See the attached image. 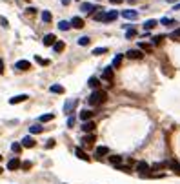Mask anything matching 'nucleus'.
Returning a JSON list of instances; mask_svg holds the SVG:
<instances>
[{"instance_id": "f257e3e1", "label": "nucleus", "mask_w": 180, "mask_h": 184, "mask_svg": "<svg viewBox=\"0 0 180 184\" xmlns=\"http://www.w3.org/2000/svg\"><path fill=\"white\" fill-rule=\"evenodd\" d=\"M107 100V93L104 89H93V93L87 97V104L89 106H100Z\"/></svg>"}, {"instance_id": "f03ea898", "label": "nucleus", "mask_w": 180, "mask_h": 184, "mask_svg": "<svg viewBox=\"0 0 180 184\" xmlns=\"http://www.w3.org/2000/svg\"><path fill=\"white\" fill-rule=\"evenodd\" d=\"M137 171H138L140 175H144V177H146V175L151 171V166H149L147 162H144V161H140V162H137Z\"/></svg>"}, {"instance_id": "7ed1b4c3", "label": "nucleus", "mask_w": 180, "mask_h": 184, "mask_svg": "<svg viewBox=\"0 0 180 184\" xmlns=\"http://www.w3.org/2000/svg\"><path fill=\"white\" fill-rule=\"evenodd\" d=\"M126 57L131 60H140V59H144V53H142V49H129L126 53Z\"/></svg>"}, {"instance_id": "20e7f679", "label": "nucleus", "mask_w": 180, "mask_h": 184, "mask_svg": "<svg viewBox=\"0 0 180 184\" xmlns=\"http://www.w3.org/2000/svg\"><path fill=\"white\" fill-rule=\"evenodd\" d=\"M100 7L98 6H93V4H89V2H82L80 4V11L82 13H93V11H98Z\"/></svg>"}, {"instance_id": "39448f33", "label": "nucleus", "mask_w": 180, "mask_h": 184, "mask_svg": "<svg viewBox=\"0 0 180 184\" xmlns=\"http://www.w3.org/2000/svg\"><path fill=\"white\" fill-rule=\"evenodd\" d=\"M77 104H78L77 99H69V100H66V104H64V113H71V111L75 109Z\"/></svg>"}, {"instance_id": "423d86ee", "label": "nucleus", "mask_w": 180, "mask_h": 184, "mask_svg": "<svg viewBox=\"0 0 180 184\" xmlns=\"http://www.w3.org/2000/svg\"><path fill=\"white\" fill-rule=\"evenodd\" d=\"M122 17L127 18V20H135V18L138 17V11H135V9H126V11H122Z\"/></svg>"}, {"instance_id": "0eeeda50", "label": "nucleus", "mask_w": 180, "mask_h": 184, "mask_svg": "<svg viewBox=\"0 0 180 184\" xmlns=\"http://www.w3.org/2000/svg\"><path fill=\"white\" fill-rule=\"evenodd\" d=\"M93 115H95V111H91V109H84V111H80V121H82V122L91 121Z\"/></svg>"}, {"instance_id": "6e6552de", "label": "nucleus", "mask_w": 180, "mask_h": 184, "mask_svg": "<svg viewBox=\"0 0 180 184\" xmlns=\"http://www.w3.org/2000/svg\"><path fill=\"white\" fill-rule=\"evenodd\" d=\"M22 148H35V139H33V137H29V135H27V137H24V139H22Z\"/></svg>"}, {"instance_id": "1a4fd4ad", "label": "nucleus", "mask_w": 180, "mask_h": 184, "mask_svg": "<svg viewBox=\"0 0 180 184\" xmlns=\"http://www.w3.org/2000/svg\"><path fill=\"white\" fill-rule=\"evenodd\" d=\"M15 67L20 69V71H27V69L31 67V62H29V60H18L17 64H15Z\"/></svg>"}, {"instance_id": "9d476101", "label": "nucleus", "mask_w": 180, "mask_h": 184, "mask_svg": "<svg viewBox=\"0 0 180 184\" xmlns=\"http://www.w3.org/2000/svg\"><path fill=\"white\" fill-rule=\"evenodd\" d=\"M82 131H84V133H93V131H95V122L86 121V122L82 124Z\"/></svg>"}, {"instance_id": "9b49d317", "label": "nucleus", "mask_w": 180, "mask_h": 184, "mask_svg": "<svg viewBox=\"0 0 180 184\" xmlns=\"http://www.w3.org/2000/svg\"><path fill=\"white\" fill-rule=\"evenodd\" d=\"M20 159L18 157H15V159H11V161H9V162H7V170H11V171H15V170H18L20 168Z\"/></svg>"}, {"instance_id": "f8f14e48", "label": "nucleus", "mask_w": 180, "mask_h": 184, "mask_svg": "<svg viewBox=\"0 0 180 184\" xmlns=\"http://www.w3.org/2000/svg\"><path fill=\"white\" fill-rule=\"evenodd\" d=\"M71 27H75V29H82V27H84V18H80V17H73V20H71Z\"/></svg>"}, {"instance_id": "ddd939ff", "label": "nucleus", "mask_w": 180, "mask_h": 184, "mask_svg": "<svg viewBox=\"0 0 180 184\" xmlns=\"http://www.w3.org/2000/svg\"><path fill=\"white\" fill-rule=\"evenodd\" d=\"M102 79L107 80V82L113 80V67H106V69L102 71Z\"/></svg>"}, {"instance_id": "4468645a", "label": "nucleus", "mask_w": 180, "mask_h": 184, "mask_svg": "<svg viewBox=\"0 0 180 184\" xmlns=\"http://www.w3.org/2000/svg\"><path fill=\"white\" fill-rule=\"evenodd\" d=\"M42 42H44V46H53V44L57 42V37H55L53 33H49V35H46V37L42 39Z\"/></svg>"}, {"instance_id": "2eb2a0df", "label": "nucleus", "mask_w": 180, "mask_h": 184, "mask_svg": "<svg viewBox=\"0 0 180 184\" xmlns=\"http://www.w3.org/2000/svg\"><path fill=\"white\" fill-rule=\"evenodd\" d=\"M75 155H77L78 159H82V161H87V162H89V155H87L82 148H75Z\"/></svg>"}, {"instance_id": "dca6fc26", "label": "nucleus", "mask_w": 180, "mask_h": 184, "mask_svg": "<svg viewBox=\"0 0 180 184\" xmlns=\"http://www.w3.org/2000/svg\"><path fill=\"white\" fill-rule=\"evenodd\" d=\"M24 100H27V95H17V97H11L9 99V104H20V102H24Z\"/></svg>"}, {"instance_id": "f3484780", "label": "nucleus", "mask_w": 180, "mask_h": 184, "mask_svg": "<svg viewBox=\"0 0 180 184\" xmlns=\"http://www.w3.org/2000/svg\"><path fill=\"white\" fill-rule=\"evenodd\" d=\"M117 17H118V13H117V11H109V13H106V15H104V20H102V22H113V20H117Z\"/></svg>"}, {"instance_id": "a211bd4d", "label": "nucleus", "mask_w": 180, "mask_h": 184, "mask_svg": "<svg viewBox=\"0 0 180 184\" xmlns=\"http://www.w3.org/2000/svg\"><path fill=\"white\" fill-rule=\"evenodd\" d=\"M93 142H95V135H93V133H87V135L82 139V144H84V146H93Z\"/></svg>"}, {"instance_id": "6ab92c4d", "label": "nucleus", "mask_w": 180, "mask_h": 184, "mask_svg": "<svg viewBox=\"0 0 180 184\" xmlns=\"http://www.w3.org/2000/svg\"><path fill=\"white\" fill-rule=\"evenodd\" d=\"M109 153V148H106V146H98L97 149H95V155L97 157H104V155H107Z\"/></svg>"}, {"instance_id": "aec40b11", "label": "nucleus", "mask_w": 180, "mask_h": 184, "mask_svg": "<svg viewBox=\"0 0 180 184\" xmlns=\"http://www.w3.org/2000/svg\"><path fill=\"white\" fill-rule=\"evenodd\" d=\"M157 24H158V20H155V18H149V20L144 22V29H146V31H149V29H153Z\"/></svg>"}, {"instance_id": "412c9836", "label": "nucleus", "mask_w": 180, "mask_h": 184, "mask_svg": "<svg viewBox=\"0 0 180 184\" xmlns=\"http://www.w3.org/2000/svg\"><path fill=\"white\" fill-rule=\"evenodd\" d=\"M87 84H89V88H93V89H98V86H100V80H98V79H97V77H91V79H89V82H87Z\"/></svg>"}, {"instance_id": "4be33fe9", "label": "nucleus", "mask_w": 180, "mask_h": 184, "mask_svg": "<svg viewBox=\"0 0 180 184\" xmlns=\"http://www.w3.org/2000/svg\"><path fill=\"white\" fill-rule=\"evenodd\" d=\"M104 15H106V13H104V9L100 7L97 13H93V18H95L97 22H102V20H104Z\"/></svg>"}, {"instance_id": "5701e85b", "label": "nucleus", "mask_w": 180, "mask_h": 184, "mask_svg": "<svg viewBox=\"0 0 180 184\" xmlns=\"http://www.w3.org/2000/svg\"><path fill=\"white\" fill-rule=\"evenodd\" d=\"M64 47H66V44H64L62 40H57L55 44H53V49H55L57 53H60V51H64Z\"/></svg>"}, {"instance_id": "b1692460", "label": "nucleus", "mask_w": 180, "mask_h": 184, "mask_svg": "<svg viewBox=\"0 0 180 184\" xmlns=\"http://www.w3.org/2000/svg\"><path fill=\"white\" fill-rule=\"evenodd\" d=\"M42 131H44V128L38 126V124H35V126L29 128V133H33V135H38V133H42Z\"/></svg>"}, {"instance_id": "393cba45", "label": "nucleus", "mask_w": 180, "mask_h": 184, "mask_svg": "<svg viewBox=\"0 0 180 184\" xmlns=\"http://www.w3.org/2000/svg\"><path fill=\"white\" fill-rule=\"evenodd\" d=\"M109 162L113 164V166H118V164L122 162V157H120V155H111V157H109Z\"/></svg>"}, {"instance_id": "a878e982", "label": "nucleus", "mask_w": 180, "mask_h": 184, "mask_svg": "<svg viewBox=\"0 0 180 184\" xmlns=\"http://www.w3.org/2000/svg\"><path fill=\"white\" fill-rule=\"evenodd\" d=\"M49 91H51V93H64V88H62L60 84H53V86L49 88Z\"/></svg>"}, {"instance_id": "bb28decb", "label": "nucleus", "mask_w": 180, "mask_h": 184, "mask_svg": "<svg viewBox=\"0 0 180 184\" xmlns=\"http://www.w3.org/2000/svg\"><path fill=\"white\" fill-rule=\"evenodd\" d=\"M55 119V115L53 113H46V115H40V122H49V121H53Z\"/></svg>"}, {"instance_id": "cd10ccee", "label": "nucleus", "mask_w": 180, "mask_h": 184, "mask_svg": "<svg viewBox=\"0 0 180 184\" xmlns=\"http://www.w3.org/2000/svg\"><path fill=\"white\" fill-rule=\"evenodd\" d=\"M69 27H71V22H66V20L58 22V29H62V31H67Z\"/></svg>"}, {"instance_id": "c85d7f7f", "label": "nucleus", "mask_w": 180, "mask_h": 184, "mask_svg": "<svg viewBox=\"0 0 180 184\" xmlns=\"http://www.w3.org/2000/svg\"><path fill=\"white\" fill-rule=\"evenodd\" d=\"M138 49H142V51H153V46H149V44H146V42H140L138 44Z\"/></svg>"}, {"instance_id": "c756f323", "label": "nucleus", "mask_w": 180, "mask_h": 184, "mask_svg": "<svg viewBox=\"0 0 180 184\" xmlns=\"http://www.w3.org/2000/svg\"><path fill=\"white\" fill-rule=\"evenodd\" d=\"M169 168H171V170H173V171H175L177 175H180V164H178V162L171 161V162H169Z\"/></svg>"}, {"instance_id": "7c9ffc66", "label": "nucleus", "mask_w": 180, "mask_h": 184, "mask_svg": "<svg viewBox=\"0 0 180 184\" xmlns=\"http://www.w3.org/2000/svg\"><path fill=\"white\" fill-rule=\"evenodd\" d=\"M160 24H164V26H167V27H169V26H175L177 22L173 20V18H167V17H166V18H162V20H160Z\"/></svg>"}, {"instance_id": "2f4dec72", "label": "nucleus", "mask_w": 180, "mask_h": 184, "mask_svg": "<svg viewBox=\"0 0 180 184\" xmlns=\"http://www.w3.org/2000/svg\"><path fill=\"white\" fill-rule=\"evenodd\" d=\"M11 149L18 155L20 151H22V144H20V142H13V144H11Z\"/></svg>"}, {"instance_id": "473e14b6", "label": "nucleus", "mask_w": 180, "mask_h": 184, "mask_svg": "<svg viewBox=\"0 0 180 184\" xmlns=\"http://www.w3.org/2000/svg\"><path fill=\"white\" fill-rule=\"evenodd\" d=\"M89 42H91L89 37H80V39H78V46H89Z\"/></svg>"}, {"instance_id": "72a5a7b5", "label": "nucleus", "mask_w": 180, "mask_h": 184, "mask_svg": "<svg viewBox=\"0 0 180 184\" xmlns=\"http://www.w3.org/2000/svg\"><path fill=\"white\" fill-rule=\"evenodd\" d=\"M31 166H33V162H31V161H24V162L20 164V168H22L24 171H27V170H31Z\"/></svg>"}, {"instance_id": "f704fd0d", "label": "nucleus", "mask_w": 180, "mask_h": 184, "mask_svg": "<svg viewBox=\"0 0 180 184\" xmlns=\"http://www.w3.org/2000/svg\"><path fill=\"white\" fill-rule=\"evenodd\" d=\"M104 53H107V47H95L93 49V55H104Z\"/></svg>"}, {"instance_id": "c9c22d12", "label": "nucleus", "mask_w": 180, "mask_h": 184, "mask_svg": "<svg viewBox=\"0 0 180 184\" xmlns=\"http://www.w3.org/2000/svg\"><path fill=\"white\" fill-rule=\"evenodd\" d=\"M51 18H53V17H51L49 11H44V13H42V22H51Z\"/></svg>"}, {"instance_id": "e433bc0d", "label": "nucleus", "mask_w": 180, "mask_h": 184, "mask_svg": "<svg viewBox=\"0 0 180 184\" xmlns=\"http://www.w3.org/2000/svg\"><path fill=\"white\" fill-rule=\"evenodd\" d=\"M162 168H167V162H157L151 166V170H162Z\"/></svg>"}, {"instance_id": "4c0bfd02", "label": "nucleus", "mask_w": 180, "mask_h": 184, "mask_svg": "<svg viewBox=\"0 0 180 184\" xmlns=\"http://www.w3.org/2000/svg\"><path fill=\"white\" fill-rule=\"evenodd\" d=\"M169 39H173V40H180V29H177V31H173V33L169 35Z\"/></svg>"}, {"instance_id": "58836bf2", "label": "nucleus", "mask_w": 180, "mask_h": 184, "mask_svg": "<svg viewBox=\"0 0 180 184\" xmlns=\"http://www.w3.org/2000/svg\"><path fill=\"white\" fill-rule=\"evenodd\" d=\"M120 62H122V55H117V57L113 59V66H115V67H118Z\"/></svg>"}, {"instance_id": "ea45409f", "label": "nucleus", "mask_w": 180, "mask_h": 184, "mask_svg": "<svg viewBox=\"0 0 180 184\" xmlns=\"http://www.w3.org/2000/svg\"><path fill=\"white\" fill-rule=\"evenodd\" d=\"M162 40H164V37H162V35H157V37H153V44H155V46H158Z\"/></svg>"}, {"instance_id": "a19ab883", "label": "nucleus", "mask_w": 180, "mask_h": 184, "mask_svg": "<svg viewBox=\"0 0 180 184\" xmlns=\"http://www.w3.org/2000/svg\"><path fill=\"white\" fill-rule=\"evenodd\" d=\"M35 60L38 62L40 66H47V64H49V60H46V59H40V57H35Z\"/></svg>"}, {"instance_id": "79ce46f5", "label": "nucleus", "mask_w": 180, "mask_h": 184, "mask_svg": "<svg viewBox=\"0 0 180 184\" xmlns=\"http://www.w3.org/2000/svg\"><path fill=\"white\" fill-rule=\"evenodd\" d=\"M126 37H127V39H133V37H137V31H135V29H129Z\"/></svg>"}, {"instance_id": "37998d69", "label": "nucleus", "mask_w": 180, "mask_h": 184, "mask_svg": "<svg viewBox=\"0 0 180 184\" xmlns=\"http://www.w3.org/2000/svg\"><path fill=\"white\" fill-rule=\"evenodd\" d=\"M0 24H2V27H6V29L9 27V24H7V20H6L4 17H0Z\"/></svg>"}, {"instance_id": "c03bdc74", "label": "nucleus", "mask_w": 180, "mask_h": 184, "mask_svg": "<svg viewBox=\"0 0 180 184\" xmlns=\"http://www.w3.org/2000/svg\"><path fill=\"white\" fill-rule=\"evenodd\" d=\"M26 13H27V15H35V13H37V9H35V7H27V9H26Z\"/></svg>"}, {"instance_id": "a18cd8bd", "label": "nucleus", "mask_w": 180, "mask_h": 184, "mask_svg": "<svg viewBox=\"0 0 180 184\" xmlns=\"http://www.w3.org/2000/svg\"><path fill=\"white\" fill-rule=\"evenodd\" d=\"M73 124H75V119H73V117H71V119H69V121H67V126H69V128H73Z\"/></svg>"}, {"instance_id": "49530a36", "label": "nucleus", "mask_w": 180, "mask_h": 184, "mask_svg": "<svg viewBox=\"0 0 180 184\" xmlns=\"http://www.w3.org/2000/svg\"><path fill=\"white\" fill-rule=\"evenodd\" d=\"M53 146H55V141H49V142L46 144V148H53Z\"/></svg>"}, {"instance_id": "de8ad7c7", "label": "nucleus", "mask_w": 180, "mask_h": 184, "mask_svg": "<svg viewBox=\"0 0 180 184\" xmlns=\"http://www.w3.org/2000/svg\"><path fill=\"white\" fill-rule=\"evenodd\" d=\"M109 2H111V4H122L124 0H109Z\"/></svg>"}, {"instance_id": "09e8293b", "label": "nucleus", "mask_w": 180, "mask_h": 184, "mask_svg": "<svg viewBox=\"0 0 180 184\" xmlns=\"http://www.w3.org/2000/svg\"><path fill=\"white\" fill-rule=\"evenodd\" d=\"M0 73H4V62L0 60Z\"/></svg>"}, {"instance_id": "8fccbe9b", "label": "nucleus", "mask_w": 180, "mask_h": 184, "mask_svg": "<svg viewBox=\"0 0 180 184\" xmlns=\"http://www.w3.org/2000/svg\"><path fill=\"white\" fill-rule=\"evenodd\" d=\"M69 2H71V0H62V4H64V6H67Z\"/></svg>"}, {"instance_id": "3c124183", "label": "nucleus", "mask_w": 180, "mask_h": 184, "mask_svg": "<svg viewBox=\"0 0 180 184\" xmlns=\"http://www.w3.org/2000/svg\"><path fill=\"white\" fill-rule=\"evenodd\" d=\"M127 2H129V4H135V2H138V0H127Z\"/></svg>"}, {"instance_id": "603ef678", "label": "nucleus", "mask_w": 180, "mask_h": 184, "mask_svg": "<svg viewBox=\"0 0 180 184\" xmlns=\"http://www.w3.org/2000/svg\"><path fill=\"white\" fill-rule=\"evenodd\" d=\"M173 9H180V4H177V6H175V7H173Z\"/></svg>"}, {"instance_id": "864d4df0", "label": "nucleus", "mask_w": 180, "mask_h": 184, "mask_svg": "<svg viewBox=\"0 0 180 184\" xmlns=\"http://www.w3.org/2000/svg\"><path fill=\"white\" fill-rule=\"evenodd\" d=\"M167 2H177V0H167Z\"/></svg>"}, {"instance_id": "5fc2aeb1", "label": "nucleus", "mask_w": 180, "mask_h": 184, "mask_svg": "<svg viewBox=\"0 0 180 184\" xmlns=\"http://www.w3.org/2000/svg\"><path fill=\"white\" fill-rule=\"evenodd\" d=\"M0 173H2V168H0Z\"/></svg>"}, {"instance_id": "6e6d98bb", "label": "nucleus", "mask_w": 180, "mask_h": 184, "mask_svg": "<svg viewBox=\"0 0 180 184\" xmlns=\"http://www.w3.org/2000/svg\"><path fill=\"white\" fill-rule=\"evenodd\" d=\"M0 161H2V155H0Z\"/></svg>"}]
</instances>
